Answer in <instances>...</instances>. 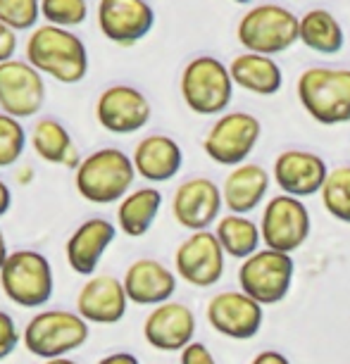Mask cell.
Masks as SVG:
<instances>
[{
	"label": "cell",
	"mask_w": 350,
	"mask_h": 364,
	"mask_svg": "<svg viewBox=\"0 0 350 364\" xmlns=\"http://www.w3.org/2000/svg\"><path fill=\"white\" fill-rule=\"evenodd\" d=\"M24 60L31 67L51 77L58 84H81L88 74V48L72 29L41 24L36 26L24 46Z\"/></svg>",
	"instance_id": "6da1fadb"
},
{
	"label": "cell",
	"mask_w": 350,
	"mask_h": 364,
	"mask_svg": "<svg viewBox=\"0 0 350 364\" xmlns=\"http://www.w3.org/2000/svg\"><path fill=\"white\" fill-rule=\"evenodd\" d=\"M136 174L134 160L120 148H98L81 160L74 171L77 193L91 205H120L132 193Z\"/></svg>",
	"instance_id": "7a4b0ae2"
},
{
	"label": "cell",
	"mask_w": 350,
	"mask_h": 364,
	"mask_svg": "<svg viewBox=\"0 0 350 364\" xmlns=\"http://www.w3.org/2000/svg\"><path fill=\"white\" fill-rule=\"evenodd\" d=\"M88 341V321L77 310H41L26 321L22 346L38 360H55L77 353Z\"/></svg>",
	"instance_id": "3957f363"
},
{
	"label": "cell",
	"mask_w": 350,
	"mask_h": 364,
	"mask_svg": "<svg viewBox=\"0 0 350 364\" xmlns=\"http://www.w3.org/2000/svg\"><path fill=\"white\" fill-rule=\"evenodd\" d=\"M298 100L314 122L324 127L350 122V70L312 67L298 79Z\"/></svg>",
	"instance_id": "277c9868"
},
{
	"label": "cell",
	"mask_w": 350,
	"mask_h": 364,
	"mask_svg": "<svg viewBox=\"0 0 350 364\" xmlns=\"http://www.w3.org/2000/svg\"><path fill=\"white\" fill-rule=\"evenodd\" d=\"M0 288L5 298L24 310H38L48 305L55 293L53 264L38 250H15L0 269Z\"/></svg>",
	"instance_id": "5b68a950"
},
{
	"label": "cell",
	"mask_w": 350,
	"mask_h": 364,
	"mask_svg": "<svg viewBox=\"0 0 350 364\" xmlns=\"http://www.w3.org/2000/svg\"><path fill=\"white\" fill-rule=\"evenodd\" d=\"M233 79L222 60L212 55H198L181 72V98L193 114H224L233 98Z\"/></svg>",
	"instance_id": "8992f818"
},
{
	"label": "cell",
	"mask_w": 350,
	"mask_h": 364,
	"mask_svg": "<svg viewBox=\"0 0 350 364\" xmlns=\"http://www.w3.org/2000/svg\"><path fill=\"white\" fill-rule=\"evenodd\" d=\"M238 43L248 53L281 55L300 41V17L284 5L265 3L248 10L236 29Z\"/></svg>",
	"instance_id": "52a82bcc"
},
{
	"label": "cell",
	"mask_w": 350,
	"mask_h": 364,
	"mask_svg": "<svg viewBox=\"0 0 350 364\" xmlns=\"http://www.w3.org/2000/svg\"><path fill=\"white\" fill-rule=\"evenodd\" d=\"M293 257L279 250H258L238 267V286L260 305H279L293 286Z\"/></svg>",
	"instance_id": "ba28073f"
},
{
	"label": "cell",
	"mask_w": 350,
	"mask_h": 364,
	"mask_svg": "<svg viewBox=\"0 0 350 364\" xmlns=\"http://www.w3.org/2000/svg\"><path fill=\"white\" fill-rule=\"evenodd\" d=\"M262 124L248 112H224L203 141L205 155L222 167H241L255 150Z\"/></svg>",
	"instance_id": "9c48e42d"
},
{
	"label": "cell",
	"mask_w": 350,
	"mask_h": 364,
	"mask_svg": "<svg viewBox=\"0 0 350 364\" xmlns=\"http://www.w3.org/2000/svg\"><path fill=\"white\" fill-rule=\"evenodd\" d=\"M310 229H312L310 212L300 203V198L281 193L274 196L265 205L260 233H262V243L270 250H279L291 255V252H296L310 238Z\"/></svg>",
	"instance_id": "30bf717a"
},
{
	"label": "cell",
	"mask_w": 350,
	"mask_h": 364,
	"mask_svg": "<svg viewBox=\"0 0 350 364\" xmlns=\"http://www.w3.org/2000/svg\"><path fill=\"white\" fill-rule=\"evenodd\" d=\"M153 107L146 93L129 84H115L100 91L95 100V122L115 136H129L148 127Z\"/></svg>",
	"instance_id": "8fae6325"
},
{
	"label": "cell",
	"mask_w": 350,
	"mask_h": 364,
	"mask_svg": "<svg viewBox=\"0 0 350 364\" xmlns=\"http://www.w3.org/2000/svg\"><path fill=\"white\" fill-rule=\"evenodd\" d=\"M46 102V77L26 60L12 58L0 65V112L29 119Z\"/></svg>",
	"instance_id": "7c38bea8"
},
{
	"label": "cell",
	"mask_w": 350,
	"mask_h": 364,
	"mask_svg": "<svg viewBox=\"0 0 350 364\" xmlns=\"http://www.w3.org/2000/svg\"><path fill=\"white\" fill-rule=\"evenodd\" d=\"M226 252L212 231H196L184 238L174 252L176 277L189 286L210 288L224 277Z\"/></svg>",
	"instance_id": "4fadbf2b"
},
{
	"label": "cell",
	"mask_w": 350,
	"mask_h": 364,
	"mask_svg": "<svg viewBox=\"0 0 350 364\" xmlns=\"http://www.w3.org/2000/svg\"><path fill=\"white\" fill-rule=\"evenodd\" d=\"M95 22L107 41L129 48L153 31L155 10L148 0H98Z\"/></svg>",
	"instance_id": "5bb4252c"
},
{
	"label": "cell",
	"mask_w": 350,
	"mask_h": 364,
	"mask_svg": "<svg viewBox=\"0 0 350 364\" xmlns=\"http://www.w3.org/2000/svg\"><path fill=\"white\" fill-rule=\"evenodd\" d=\"M224 208L222 188L208 176L186 178L181 186H176L174 198H171V215L176 224L196 231H210V226L219 222Z\"/></svg>",
	"instance_id": "9a60e30c"
},
{
	"label": "cell",
	"mask_w": 350,
	"mask_h": 364,
	"mask_svg": "<svg viewBox=\"0 0 350 364\" xmlns=\"http://www.w3.org/2000/svg\"><path fill=\"white\" fill-rule=\"evenodd\" d=\"M208 321L217 333L233 341H250L262 328L265 310L243 291H222L208 302Z\"/></svg>",
	"instance_id": "2e32d148"
},
{
	"label": "cell",
	"mask_w": 350,
	"mask_h": 364,
	"mask_svg": "<svg viewBox=\"0 0 350 364\" xmlns=\"http://www.w3.org/2000/svg\"><path fill=\"white\" fill-rule=\"evenodd\" d=\"M143 338L160 353H181L196 338V314L176 300L162 302L143 321Z\"/></svg>",
	"instance_id": "e0dca14e"
},
{
	"label": "cell",
	"mask_w": 350,
	"mask_h": 364,
	"mask_svg": "<svg viewBox=\"0 0 350 364\" xmlns=\"http://www.w3.org/2000/svg\"><path fill=\"white\" fill-rule=\"evenodd\" d=\"M129 298L124 284L112 274H93L77 293V312L88 324H120L127 314Z\"/></svg>",
	"instance_id": "ac0fdd59"
},
{
	"label": "cell",
	"mask_w": 350,
	"mask_h": 364,
	"mask_svg": "<svg viewBox=\"0 0 350 364\" xmlns=\"http://www.w3.org/2000/svg\"><path fill=\"white\" fill-rule=\"evenodd\" d=\"M117 238V224L105 217H91L81 222L65 243L67 264L79 277H93L102 255Z\"/></svg>",
	"instance_id": "d6986e66"
},
{
	"label": "cell",
	"mask_w": 350,
	"mask_h": 364,
	"mask_svg": "<svg viewBox=\"0 0 350 364\" xmlns=\"http://www.w3.org/2000/svg\"><path fill=\"white\" fill-rule=\"evenodd\" d=\"M274 183L284 191L286 196L293 198H307L314 193H322L329 167L319 155L310 150H284L272 169Z\"/></svg>",
	"instance_id": "ffe728a7"
},
{
	"label": "cell",
	"mask_w": 350,
	"mask_h": 364,
	"mask_svg": "<svg viewBox=\"0 0 350 364\" xmlns=\"http://www.w3.org/2000/svg\"><path fill=\"white\" fill-rule=\"evenodd\" d=\"M122 284L129 302L139 307H157L169 302L176 293V274L153 257H141L127 267Z\"/></svg>",
	"instance_id": "44dd1931"
},
{
	"label": "cell",
	"mask_w": 350,
	"mask_h": 364,
	"mask_svg": "<svg viewBox=\"0 0 350 364\" xmlns=\"http://www.w3.org/2000/svg\"><path fill=\"white\" fill-rule=\"evenodd\" d=\"M132 160L136 174L141 178H146L150 183H164L171 181L181 171L184 150L171 136L150 134L136 143Z\"/></svg>",
	"instance_id": "7402d4cb"
},
{
	"label": "cell",
	"mask_w": 350,
	"mask_h": 364,
	"mask_svg": "<svg viewBox=\"0 0 350 364\" xmlns=\"http://www.w3.org/2000/svg\"><path fill=\"white\" fill-rule=\"evenodd\" d=\"M267 191H270V174L260 164L245 162L241 167H233L222 183L224 208L231 215H248L262 205Z\"/></svg>",
	"instance_id": "603a6c76"
},
{
	"label": "cell",
	"mask_w": 350,
	"mask_h": 364,
	"mask_svg": "<svg viewBox=\"0 0 350 364\" xmlns=\"http://www.w3.org/2000/svg\"><path fill=\"white\" fill-rule=\"evenodd\" d=\"M31 148L43 162L51 164H60L65 169H79L81 164V153L74 143L70 129H67L63 122L55 119V117H41V119L33 124L31 132Z\"/></svg>",
	"instance_id": "cb8c5ba5"
},
{
	"label": "cell",
	"mask_w": 350,
	"mask_h": 364,
	"mask_svg": "<svg viewBox=\"0 0 350 364\" xmlns=\"http://www.w3.org/2000/svg\"><path fill=\"white\" fill-rule=\"evenodd\" d=\"M229 72L233 84L255 95H274L284 86L281 67L272 58H267V55H258V53L236 55L229 65Z\"/></svg>",
	"instance_id": "d4e9b609"
},
{
	"label": "cell",
	"mask_w": 350,
	"mask_h": 364,
	"mask_svg": "<svg viewBox=\"0 0 350 364\" xmlns=\"http://www.w3.org/2000/svg\"><path fill=\"white\" fill-rule=\"evenodd\" d=\"M162 210V193L155 186L134 188L117 205V229L129 238H141L153 229Z\"/></svg>",
	"instance_id": "484cf974"
},
{
	"label": "cell",
	"mask_w": 350,
	"mask_h": 364,
	"mask_svg": "<svg viewBox=\"0 0 350 364\" xmlns=\"http://www.w3.org/2000/svg\"><path fill=\"white\" fill-rule=\"evenodd\" d=\"M300 43L319 55H336L343 50L346 36L343 26L329 10H310L300 17Z\"/></svg>",
	"instance_id": "4316f807"
},
{
	"label": "cell",
	"mask_w": 350,
	"mask_h": 364,
	"mask_svg": "<svg viewBox=\"0 0 350 364\" xmlns=\"http://www.w3.org/2000/svg\"><path fill=\"white\" fill-rule=\"evenodd\" d=\"M215 236L222 243L224 252L233 259H248L255 255L262 243V233H260V224L245 215H224L219 217L215 226Z\"/></svg>",
	"instance_id": "83f0119b"
},
{
	"label": "cell",
	"mask_w": 350,
	"mask_h": 364,
	"mask_svg": "<svg viewBox=\"0 0 350 364\" xmlns=\"http://www.w3.org/2000/svg\"><path fill=\"white\" fill-rule=\"evenodd\" d=\"M319 196L329 215L343 224H350V167H336L329 171Z\"/></svg>",
	"instance_id": "f1b7e54d"
},
{
	"label": "cell",
	"mask_w": 350,
	"mask_h": 364,
	"mask_svg": "<svg viewBox=\"0 0 350 364\" xmlns=\"http://www.w3.org/2000/svg\"><path fill=\"white\" fill-rule=\"evenodd\" d=\"M26 129L22 119L0 112V169H10L22 160L26 150Z\"/></svg>",
	"instance_id": "f546056e"
},
{
	"label": "cell",
	"mask_w": 350,
	"mask_h": 364,
	"mask_svg": "<svg viewBox=\"0 0 350 364\" xmlns=\"http://www.w3.org/2000/svg\"><path fill=\"white\" fill-rule=\"evenodd\" d=\"M41 17L46 24L77 29L88 17V0H41Z\"/></svg>",
	"instance_id": "4dcf8cb0"
},
{
	"label": "cell",
	"mask_w": 350,
	"mask_h": 364,
	"mask_svg": "<svg viewBox=\"0 0 350 364\" xmlns=\"http://www.w3.org/2000/svg\"><path fill=\"white\" fill-rule=\"evenodd\" d=\"M41 19V0H0V22L12 31H33Z\"/></svg>",
	"instance_id": "1f68e13d"
},
{
	"label": "cell",
	"mask_w": 350,
	"mask_h": 364,
	"mask_svg": "<svg viewBox=\"0 0 350 364\" xmlns=\"http://www.w3.org/2000/svg\"><path fill=\"white\" fill-rule=\"evenodd\" d=\"M22 343V333L10 312L0 310V362H5Z\"/></svg>",
	"instance_id": "d6a6232c"
},
{
	"label": "cell",
	"mask_w": 350,
	"mask_h": 364,
	"mask_svg": "<svg viewBox=\"0 0 350 364\" xmlns=\"http://www.w3.org/2000/svg\"><path fill=\"white\" fill-rule=\"evenodd\" d=\"M179 364H217V360L205 343L193 341L179 353Z\"/></svg>",
	"instance_id": "836d02e7"
},
{
	"label": "cell",
	"mask_w": 350,
	"mask_h": 364,
	"mask_svg": "<svg viewBox=\"0 0 350 364\" xmlns=\"http://www.w3.org/2000/svg\"><path fill=\"white\" fill-rule=\"evenodd\" d=\"M17 43H19V41H17V31H12L10 26H5L3 22H0V65L15 58Z\"/></svg>",
	"instance_id": "e575fe53"
},
{
	"label": "cell",
	"mask_w": 350,
	"mask_h": 364,
	"mask_svg": "<svg viewBox=\"0 0 350 364\" xmlns=\"http://www.w3.org/2000/svg\"><path fill=\"white\" fill-rule=\"evenodd\" d=\"M250 364H291V360L286 355L277 353V350H262V353L253 357Z\"/></svg>",
	"instance_id": "d590c367"
},
{
	"label": "cell",
	"mask_w": 350,
	"mask_h": 364,
	"mask_svg": "<svg viewBox=\"0 0 350 364\" xmlns=\"http://www.w3.org/2000/svg\"><path fill=\"white\" fill-rule=\"evenodd\" d=\"M98 364H141V362L134 353H124V350H120V353L105 355L102 360H98Z\"/></svg>",
	"instance_id": "8d00e7d4"
},
{
	"label": "cell",
	"mask_w": 350,
	"mask_h": 364,
	"mask_svg": "<svg viewBox=\"0 0 350 364\" xmlns=\"http://www.w3.org/2000/svg\"><path fill=\"white\" fill-rule=\"evenodd\" d=\"M12 208V191L5 183V178H0V217H5Z\"/></svg>",
	"instance_id": "74e56055"
},
{
	"label": "cell",
	"mask_w": 350,
	"mask_h": 364,
	"mask_svg": "<svg viewBox=\"0 0 350 364\" xmlns=\"http://www.w3.org/2000/svg\"><path fill=\"white\" fill-rule=\"evenodd\" d=\"M10 257V250H8V238H5L3 229H0V269H3V264L8 262Z\"/></svg>",
	"instance_id": "f35d334b"
},
{
	"label": "cell",
	"mask_w": 350,
	"mask_h": 364,
	"mask_svg": "<svg viewBox=\"0 0 350 364\" xmlns=\"http://www.w3.org/2000/svg\"><path fill=\"white\" fill-rule=\"evenodd\" d=\"M41 364H79V362L72 360V357H55V360H43Z\"/></svg>",
	"instance_id": "ab89813d"
},
{
	"label": "cell",
	"mask_w": 350,
	"mask_h": 364,
	"mask_svg": "<svg viewBox=\"0 0 350 364\" xmlns=\"http://www.w3.org/2000/svg\"><path fill=\"white\" fill-rule=\"evenodd\" d=\"M233 3H238V5H248V3H253V0H233Z\"/></svg>",
	"instance_id": "60d3db41"
}]
</instances>
